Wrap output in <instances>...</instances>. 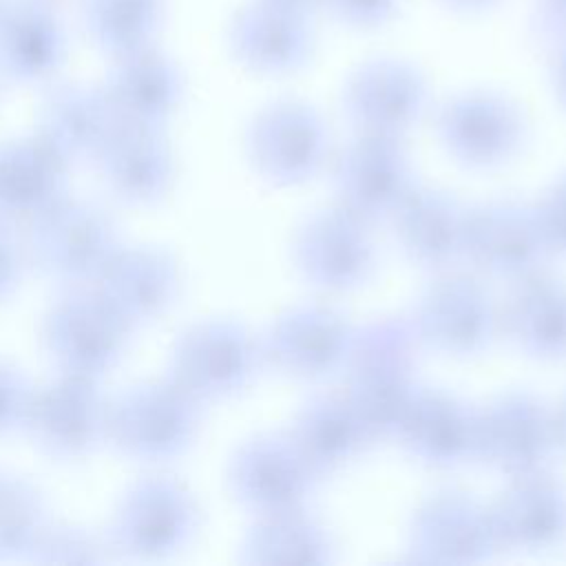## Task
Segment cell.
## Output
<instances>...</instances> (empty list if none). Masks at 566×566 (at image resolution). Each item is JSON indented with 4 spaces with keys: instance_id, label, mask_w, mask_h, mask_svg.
<instances>
[{
    "instance_id": "d6a6232c",
    "label": "cell",
    "mask_w": 566,
    "mask_h": 566,
    "mask_svg": "<svg viewBox=\"0 0 566 566\" xmlns=\"http://www.w3.org/2000/svg\"><path fill=\"white\" fill-rule=\"evenodd\" d=\"M49 522L46 500L33 482L0 473V562L27 559Z\"/></svg>"
},
{
    "instance_id": "d590c367",
    "label": "cell",
    "mask_w": 566,
    "mask_h": 566,
    "mask_svg": "<svg viewBox=\"0 0 566 566\" xmlns=\"http://www.w3.org/2000/svg\"><path fill=\"white\" fill-rule=\"evenodd\" d=\"M400 0H323L336 20L352 29H380L394 20Z\"/></svg>"
},
{
    "instance_id": "4dcf8cb0",
    "label": "cell",
    "mask_w": 566,
    "mask_h": 566,
    "mask_svg": "<svg viewBox=\"0 0 566 566\" xmlns=\"http://www.w3.org/2000/svg\"><path fill=\"white\" fill-rule=\"evenodd\" d=\"M332 559V535L303 509L256 515L239 544L243 564H329Z\"/></svg>"
},
{
    "instance_id": "ee69618b",
    "label": "cell",
    "mask_w": 566,
    "mask_h": 566,
    "mask_svg": "<svg viewBox=\"0 0 566 566\" xmlns=\"http://www.w3.org/2000/svg\"><path fill=\"white\" fill-rule=\"evenodd\" d=\"M2 7H4V0H0V11H2Z\"/></svg>"
},
{
    "instance_id": "ac0fdd59",
    "label": "cell",
    "mask_w": 566,
    "mask_h": 566,
    "mask_svg": "<svg viewBox=\"0 0 566 566\" xmlns=\"http://www.w3.org/2000/svg\"><path fill=\"white\" fill-rule=\"evenodd\" d=\"M343 104L360 133L402 137L424 115L429 84L411 62L376 57L347 77Z\"/></svg>"
},
{
    "instance_id": "4316f807",
    "label": "cell",
    "mask_w": 566,
    "mask_h": 566,
    "mask_svg": "<svg viewBox=\"0 0 566 566\" xmlns=\"http://www.w3.org/2000/svg\"><path fill=\"white\" fill-rule=\"evenodd\" d=\"M66 35L44 0H11L0 11V71L20 84L49 80L62 64Z\"/></svg>"
},
{
    "instance_id": "cb8c5ba5",
    "label": "cell",
    "mask_w": 566,
    "mask_h": 566,
    "mask_svg": "<svg viewBox=\"0 0 566 566\" xmlns=\"http://www.w3.org/2000/svg\"><path fill=\"white\" fill-rule=\"evenodd\" d=\"M122 119L104 86L57 84L40 111L38 133L66 159V164L97 161Z\"/></svg>"
},
{
    "instance_id": "4fadbf2b",
    "label": "cell",
    "mask_w": 566,
    "mask_h": 566,
    "mask_svg": "<svg viewBox=\"0 0 566 566\" xmlns=\"http://www.w3.org/2000/svg\"><path fill=\"white\" fill-rule=\"evenodd\" d=\"M409 548L416 562L480 564L502 551L491 506L462 491L427 497L411 522Z\"/></svg>"
},
{
    "instance_id": "2e32d148",
    "label": "cell",
    "mask_w": 566,
    "mask_h": 566,
    "mask_svg": "<svg viewBox=\"0 0 566 566\" xmlns=\"http://www.w3.org/2000/svg\"><path fill=\"white\" fill-rule=\"evenodd\" d=\"M356 329L334 307L321 303L296 305L270 327L263 358L279 371L301 380H323L345 369Z\"/></svg>"
},
{
    "instance_id": "83f0119b",
    "label": "cell",
    "mask_w": 566,
    "mask_h": 566,
    "mask_svg": "<svg viewBox=\"0 0 566 566\" xmlns=\"http://www.w3.org/2000/svg\"><path fill=\"white\" fill-rule=\"evenodd\" d=\"M104 91L122 122L164 128L181 99L184 77L168 55L148 46L117 57Z\"/></svg>"
},
{
    "instance_id": "e575fe53",
    "label": "cell",
    "mask_w": 566,
    "mask_h": 566,
    "mask_svg": "<svg viewBox=\"0 0 566 566\" xmlns=\"http://www.w3.org/2000/svg\"><path fill=\"white\" fill-rule=\"evenodd\" d=\"M33 389L15 365L0 360V436L24 427Z\"/></svg>"
},
{
    "instance_id": "9a60e30c",
    "label": "cell",
    "mask_w": 566,
    "mask_h": 566,
    "mask_svg": "<svg viewBox=\"0 0 566 566\" xmlns=\"http://www.w3.org/2000/svg\"><path fill=\"white\" fill-rule=\"evenodd\" d=\"M464 254L484 272L517 283L542 272L553 250L535 206L497 199L469 210Z\"/></svg>"
},
{
    "instance_id": "d4e9b609",
    "label": "cell",
    "mask_w": 566,
    "mask_h": 566,
    "mask_svg": "<svg viewBox=\"0 0 566 566\" xmlns=\"http://www.w3.org/2000/svg\"><path fill=\"white\" fill-rule=\"evenodd\" d=\"M106 188L130 206H155L172 181V155L161 128L122 122L97 157Z\"/></svg>"
},
{
    "instance_id": "60d3db41",
    "label": "cell",
    "mask_w": 566,
    "mask_h": 566,
    "mask_svg": "<svg viewBox=\"0 0 566 566\" xmlns=\"http://www.w3.org/2000/svg\"><path fill=\"white\" fill-rule=\"evenodd\" d=\"M442 7H447L449 11L455 13H464V15H475V13H484L493 7H497L502 0H438Z\"/></svg>"
},
{
    "instance_id": "7402d4cb",
    "label": "cell",
    "mask_w": 566,
    "mask_h": 566,
    "mask_svg": "<svg viewBox=\"0 0 566 566\" xmlns=\"http://www.w3.org/2000/svg\"><path fill=\"white\" fill-rule=\"evenodd\" d=\"M491 513L502 548L548 553L566 544V486L546 471L511 478Z\"/></svg>"
},
{
    "instance_id": "5b68a950",
    "label": "cell",
    "mask_w": 566,
    "mask_h": 566,
    "mask_svg": "<svg viewBox=\"0 0 566 566\" xmlns=\"http://www.w3.org/2000/svg\"><path fill=\"white\" fill-rule=\"evenodd\" d=\"M263 360L261 343L243 323L212 318L177 336L166 376L203 405L248 389Z\"/></svg>"
},
{
    "instance_id": "f1b7e54d",
    "label": "cell",
    "mask_w": 566,
    "mask_h": 566,
    "mask_svg": "<svg viewBox=\"0 0 566 566\" xmlns=\"http://www.w3.org/2000/svg\"><path fill=\"white\" fill-rule=\"evenodd\" d=\"M290 436L318 478L343 469L374 442L345 394L312 396L298 409Z\"/></svg>"
},
{
    "instance_id": "ab89813d",
    "label": "cell",
    "mask_w": 566,
    "mask_h": 566,
    "mask_svg": "<svg viewBox=\"0 0 566 566\" xmlns=\"http://www.w3.org/2000/svg\"><path fill=\"white\" fill-rule=\"evenodd\" d=\"M553 57H551V82L559 104L566 108V33L551 40Z\"/></svg>"
},
{
    "instance_id": "603a6c76",
    "label": "cell",
    "mask_w": 566,
    "mask_h": 566,
    "mask_svg": "<svg viewBox=\"0 0 566 566\" xmlns=\"http://www.w3.org/2000/svg\"><path fill=\"white\" fill-rule=\"evenodd\" d=\"M398 440L431 469H455L478 458V411L442 389L416 394Z\"/></svg>"
},
{
    "instance_id": "ffe728a7",
    "label": "cell",
    "mask_w": 566,
    "mask_h": 566,
    "mask_svg": "<svg viewBox=\"0 0 566 566\" xmlns=\"http://www.w3.org/2000/svg\"><path fill=\"white\" fill-rule=\"evenodd\" d=\"M93 285L133 329H139L175 305L181 272L164 248L122 245Z\"/></svg>"
},
{
    "instance_id": "3957f363",
    "label": "cell",
    "mask_w": 566,
    "mask_h": 566,
    "mask_svg": "<svg viewBox=\"0 0 566 566\" xmlns=\"http://www.w3.org/2000/svg\"><path fill=\"white\" fill-rule=\"evenodd\" d=\"M199 524L195 493L175 475L150 473L122 493L106 535L119 557L166 559L192 542Z\"/></svg>"
},
{
    "instance_id": "52a82bcc",
    "label": "cell",
    "mask_w": 566,
    "mask_h": 566,
    "mask_svg": "<svg viewBox=\"0 0 566 566\" xmlns=\"http://www.w3.org/2000/svg\"><path fill=\"white\" fill-rule=\"evenodd\" d=\"M106 405L97 378L57 371L33 389L24 431L55 462H82L106 442Z\"/></svg>"
},
{
    "instance_id": "6da1fadb",
    "label": "cell",
    "mask_w": 566,
    "mask_h": 566,
    "mask_svg": "<svg viewBox=\"0 0 566 566\" xmlns=\"http://www.w3.org/2000/svg\"><path fill=\"white\" fill-rule=\"evenodd\" d=\"M416 345L411 321L405 318H382L356 329L345 365V396L374 442L398 438L400 424L420 391Z\"/></svg>"
},
{
    "instance_id": "44dd1931",
    "label": "cell",
    "mask_w": 566,
    "mask_h": 566,
    "mask_svg": "<svg viewBox=\"0 0 566 566\" xmlns=\"http://www.w3.org/2000/svg\"><path fill=\"white\" fill-rule=\"evenodd\" d=\"M69 195V164L40 135L0 144V219L35 221Z\"/></svg>"
},
{
    "instance_id": "7bdbcfd3",
    "label": "cell",
    "mask_w": 566,
    "mask_h": 566,
    "mask_svg": "<svg viewBox=\"0 0 566 566\" xmlns=\"http://www.w3.org/2000/svg\"><path fill=\"white\" fill-rule=\"evenodd\" d=\"M283 4H290V7H296V9H303V11H312L316 7H323V0H279Z\"/></svg>"
},
{
    "instance_id": "8d00e7d4",
    "label": "cell",
    "mask_w": 566,
    "mask_h": 566,
    "mask_svg": "<svg viewBox=\"0 0 566 566\" xmlns=\"http://www.w3.org/2000/svg\"><path fill=\"white\" fill-rule=\"evenodd\" d=\"M553 252L566 254V172H562L535 206Z\"/></svg>"
},
{
    "instance_id": "30bf717a",
    "label": "cell",
    "mask_w": 566,
    "mask_h": 566,
    "mask_svg": "<svg viewBox=\"0 0 566 566\" xmlns=\"http://www.w3.org/2000/svg\"><path fill=\"white\" fill-rule=\"evenodd\" d=\"M318 480L290 433L254 436L228 462L230 493L254 515L303 509Z\"/></svg>"
},
{
    "instance_id": "8fae6325",
    "label": "cell",
    "mask_w": 566,
    "mask_h": 566,
    "mask_svg": "<svg viewBox=\"0 0 566 566\" xmlns=\"http://www.w3.org/2000/svg\"><path fill=\"white\" fill-rule=\"evenodd\" d=\"M436 128L449 155L471 168L502 166L526 139L520 106L495 91H464L449 97L438 108Z\"/></svg>"
},
{
    "instance_id": "d6986e66",
    "label": "cell",
    "mask_w": 566,
    "mask_h": 566,
    "mask_svg": "<svg viewBox=\"0 0 566 566\" xmlns=\"http://www.w3.org/2000/svg\"><path fill=\"white\" fill-rule=\"evenodd\" d=\"M230 49L250 71L294 73L307 64L314 49L310 13L279 0H252L232 18Z\"/></svg>"
},
{
    "instance_id": "9c48e42d",
    "label": "cell",
    "mask_w": 566,
    "mask_h": 566,
    "mask_svg": "<svg viewBox=\"0 0 566 566\" xmlns=\"http://www.w3.org/2000/svg\"><path fill=\"white\" fill-rule=\"evenodd\" d=\"M411 327L418 343L447 356L469 358L491 347L500 329V312L480 281L449 274L420 294Z\"/></svg>"
},
{
    "instance_id": "b9f144b4",
    "label": "cell",
    "mask_w": 566,
    "mask_h": 566,
    "mask_svg": "<svg viewBox=\"0 0 566 566\" xmlns=\"http://www.w3.org/2000/svg\"><path fill=\"white\" fill-rule=\"evenodd\" d=\"M555 422H557V436H559V444L566 449V396L562 400V405L555 411Z\"/></svg>"
},
{
    "instance_id": "7a4b0ae2",
    "label": "cell",
    "mask_w": 566,
    "mask_h": 566,
    "mask_svg": "<svg viewBox=\"0 0 566 566\" xmlns=\"http://www.w3.org/2000/svg\"><path fill=\"white\" fill-rule=\"evenodd\" d=\"M201 427V402L175 380H139L106 405V442L139 464L181 458Z\"/></svg>"
},
{
    "instance_id": "8992f818",
    "label": "cell",
    "mask_w": 566,
    "mask_h": 566,
    "mask_svg": "<svg viewBox=\"0 0 566 566\" xmlns=\"http://www.w3.org/2000/svg\"><path fill=\"white\" fill-rule=\"evenodd\" d=\"M119 248L113 214L95 201L66 197L31 221L29 250L35 265L71 287L93 285Z\"/></svg>"
},
{
    "instance_id": "f546056e",
    "label": "cell",
    "mask_w": 566,
    "mask_h": 566,
    "mask_svg": "<svg viewBox=\"0 0 566 566\" xmlns=\"http://www.w3.org/2000/svg\"><path fill=\"white\" fill-rule=\"evenodd\" d=\"M504 327L526 356L566 358V283L542 272L517 281L504 310Z\"/></svg>"
},
{
    "instance_id": "f35d334b",
    "label": "cell",
    "mask_w": 566,
    "mask_h": 566,
    "mask_svg": "<svg viewBox=\"0 0 566 566\" xmlns=\"http://www.w3.org/2000/svg\"><path fill=\"white\" fill-rule=\"evenodd\" d=\"M539 29L548 42L566 33V0H537Z\"/></svg>"
},
{
    "instance_id": "1f68e13d",
    "label": "cell",
    "mask_w": 566,
    "mask_h": 566,
    "mask_svg": "<svg viewBox=\"0 0 566 566\" xmlns=\"http://www.w3.org/2000/svg\"><path fill=\"white\" fill-rule=\"evenodd\" d=\"M164 0H84V24L113 60L153 46Z\"/></svg>"
},
{
    "instance_id": "484cf974",
    "label": "cell",
    "mask_w": 566,
    "mask_h": 566,
    "mask_svg": "<svg viewBox=\"0 0 566 566\" xmlns=\"http://www.w3.org/2000/svg\"><path fill=\"white\" fill-rule=\"evenodd\" d=\"M405 254L422 268H444L467 250L469 210L451 195L413 186L391 214Z\"/></svg>"
},
{
    "instance_id": "ba28073f",
    "label": "cell",
    "mask_w": 566,
    "mask_h": 566,
    "mask_svg": "<svg viewBox=\"0 0 566 566\" xmlns=\"http://www.w3.org/2000/svg\"><path fill=\"white\" fill-rule=\"evenodd\" d=\"M557 449L555 411L528 391H506L478 411V458L509 478L546 471Z\"/></svg>"
},
{
    "instance_id": "277c9868",
    "label": "cell",
    "mask_w": 566,
    "mask_h": 566,
    "mask_svg": "<svg viewBox=\"0 0 566 566\" xmlns=\"http://www.w3.org/2000/svg\"><path fill=\"white\" fill-rule=\"evenodd\" d=\"M135 329L93 287H71L42 321L44 349L57 371L102 378L124 358Z\"/></svg>"
},
{
    "instance_id": "836d02e7",
    "label": "cell",
    "mask_w": 566,
    "mask_h": 566,
    "mask_svg": "<svg viewBox=\"0 0 566 566\" xmlns=\"http://www.w3.org/2000/svg\"><path fill=\"white\" fill-rule=\"evenodd\" d=\"M106 533L84 524L49 522L24 562L33 564H104L117 559Z\"/></svg>"
},
{
    "instance_id": "f6af8a7d",
    "label": "cell",
    "mask_w": 566,
    "mask_h": 566,
    "mask_svg": "<svg viewBox=\"0 0 566 566\" xmlns=\"http://www.w3.org/2000/svg\"><path fill=\"white\" fill-rule=\"evenodd\" d=\"M44 2H55V0H44Z\"/></svg>"
},
{
    "instance_id": "e0dca14e",
    "label": "cell",
    "mask_w": 566,
    "mask_h": 566,
    "mask_svg": "<svg viewBox=\"0 0 566 566\" xmlns=\"http://www.w3.org/2000/svg\"><path fill=\"white\" fill-rule=\"evenodd\" d=\"M413 186L400 137L360 133L343 148L334 166L340 206L367 223L391 217Z\"/></svg>"
},
{
    "instance_id": "7c38bea8",
    "label": "cell",
    "mask_w": 566,
    "mask_h": 566,
    "mask_svg": "<svg viewBox=\"0 0 566 566\" xmlns=\"http://www.w3.org/2000/svg\"><path fill=\"white\" fill-rule=\"evenodd\" d=\"M248 155L256 172L270 184H305L327 157L325 122L305 102H274L259 111L250 124Z\"/></svg>"
},
{
    "instance_id": "74e56055",
    "label": "cell",
    "mask_w": 566,
    "mask_h": 566,
    "mask_svg": "<svg viewBox=\"0 0 566 566\" xmlns=\"http://www.w3.org/2000/svg\"><path fill=\"white\" fill-rule=\"evenodd\" d=\"M24 274V250L13 223L0 219V303L9 301Z\"/></svg>"
},
{
    "instance_id": "5bb4252c",
    "label": "cell",
    "mask_w": 566,
    "mask_h": 566,
    "mask_svg": "<svg viewBox=\"0 0 566 566\" xmlns=\"http://www.w3.org/2000/svg\"><path fill=\"white\" fill-rule=\"evenodd\" d=\"M294 261L312 285L327 292H347L371 276L376 245L367 221L338 206L312 214L298 228Z\"/></svg>"
}]
</instances>
